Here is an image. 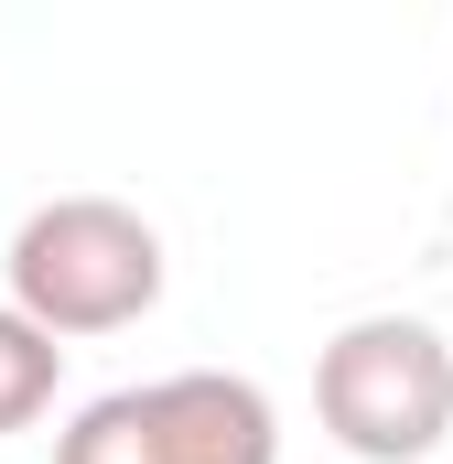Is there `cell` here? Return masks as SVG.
Segmentation results:
<instances>
[{"instance_id": "1", "label": "cell", "mask_w": 453, "mask_h": 464, "mask_svg": "<svg viewBox=\"0 0 453 464\" xmlns=\"http://www.w3.org/2000/svg\"><path fill=\"white\" fill-rule=\"evenodd\" d=\"M162 303V227L119 195H54L11 227V314L54 346L119 335Z\"/></svg>"}, {"instance_id": "2", "label": "cell", "mask_w": 453, "mask_h": 464, "mask_svg": "<svg viewBox=\"0 0 453 464\" xmlns=\"http://www.w3.org/2000/svg\"><path fill=\"white\" fill-rule=\"evenodd\" d=\"M313 421L356 464H432L453 443V335L421 314H356L313 356Z\"/></svg>"}, {"instance_id": "3", "label": "cell", "mask_w": 453, "mask_h": 464, "mask_svg": "<svg viewBox=\"0 0 453 464\" xmlns=\"http://www.w3.org/2000/svg\"><path fill=\"white\" fill-rule=\"evenodd\" d=\"M54 464H281V411L237 367H173L87 400L54 432Z\"/></svg>"}, {"instance_id": "4", "label": "cell", "mask_w": 453, "mask_h": 464, "mask_svg": "<svg viewBox=\"0 0 453 464\" xmlns=\"http://www.w3.org/2000/svg\"><path fill=\"white\" fill-rule=\"evenodd\" d=\"M54 389H65V346L0 303V443H11V432H33V421L54 411Z\"/></svg>"}]
</instances>
